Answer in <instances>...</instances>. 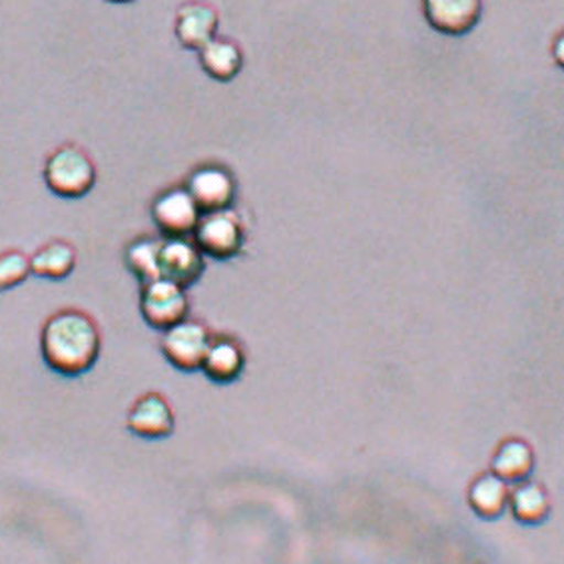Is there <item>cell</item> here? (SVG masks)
Here are the masks:
<instances>
[{
  "label": "cell",
  "mask_w": 564,
  "mask_h": 564,
  "mask_svg": "<svg viewBox=\"0 0 564 564\" xmlns=\"http://www.w3.org/2000/svg\"><path fill=\"white\" fill-rule=\"evenodd\" d=\"M192 240L204 256L212 260H231L240 256L246 246V228L240 214L231 208L202 214Z\"/></svg>",
  "instance_id": "cell-3"
},
{
  "label": "cell",
  "mask_w": 564,
  "mask_h": 564,
  "mask_svg": "<svg viewBox=\"0 0 564 564\" xmlns=\"http://www.w3.org/2000/svg\"><path fill=\"white\" fill-rule=\"evenodd\" d=\"M209 344H212V334L208 327L198 319L186 317L180 324L172 325L166 332H162L160 349L170 366L192 373L202 369Z\"/></svg>",
  "instance_id": "cell-5"
},
{
  "label": "cell",
  "mask_w": 564,
  "mask_h": 564,
  "mask_svg": "<svg viewBox=\"0 0 564 564\" xmlns=\"http://www.w3.org/2000/svg\"><path fill=\"white\" fill-rule=\"evenodd\" d=\"M102 334L95 317L76 307L54 312L41 329V356L46 367L63 377H80L96 366Z\"/></svg>",
  "instance_id": "cell-1"
},
{
  "label": "cell",
  "mask_w": 564,
  "mask_h": 564,
  "mask_svg": "<svg viewBox=\"0 0 564 564\" xmlns=\"http://www.w3.org/2000/svg\"><path fill=\"white\" fill-rule=\"evenodd\" d=\"M152 220L164 238H189L202 212L186 188H170L152 202Z\"/></svg>",
  "instance_id": "cell-6"
},
{
  "label": "cell",
  "mask_w": 564,
  "mask_h": 564,
  "mask_svg": "<svg viewBox=\"0 0 564 564\" xmlns=\"http://www.w3.org/2000/svg\"><path fill=\"white\" fill-rule=\"evenodd\" d=\"M533 469L534 451L527 441H502L492 455L491 473L507 485L527 481Z\"/></svg>",
  "instance_id": "cell-13"
},
{
  "label": "cell",
  "mask_w": 564,
  "mask_h": 564,
  "mask_svg": "<svg viewBox=\"0 0 564 564\" xmlns=\"http://www.w3.org/2000/svg\"><path fill=\"white\" fill-rule=\"evenodd\" d=\"M140 314L152 329L166 332L167 327L188 317L189 300L186 288L166 278L144 283L140 292Z\"/></svg>",
  "instance_id": "cell-4"
},
{
  "label": "cell",
  "mask_w": 564,
  "mask_h": 564,
  "mask_svg": "<svg viewBox=\"0 0 564 564\" xmlns=\"http://www.w3.org/2000/svg\"><path fill=\"white\" fill-rule=\"evenodd\" d=\"M512 517L521 524L543 523L551 512V497L543 485L533 481L517 482L509 492V507Z\"/></svg>",
  "instance_id": "cell-17"
},
{
  "label": "cell",
  "mask_w": 564,
  "mask_h": 564,
  "mask_svg": "<svg viewBox=\"0 0 564 564\" xmlns=\"http://www.w3.org/2000/svg\"><path fill=\"white\" fill-rule=\"evenodd\" d=\"M44 184L54 196L80 199L90 194L96 184V166L83 148L66 144L56 148L44 162Z\"/></svg>",
  "instance_id": "cell-2"
},
{
  "label": "cell",
  "mask_w": 564,
  "mask_h": 564,
  "mask_svg": "<svg viewBox=\"0 0 564 564\" xmlns=\"http://www.w3.org/2000/svg\"><path fill=\"white\" fill-rule=\"evenodd\" d=\"M198 54L204 73L218 83H230L243 68V53L230 39L216 36Z\"/></svg>",
  "instance_id": "cell-15"
},
{
  "label": "cell",
  "mask_w": 564,
  "mask_h": 564,
  "mask_svg": "<svg viewBox=\"0 0 564 564\" xmlns=\"http://www.w3.org/2000/svg\"><path fill=\"white\" fill-rule=\"evenodd\" d=\"M186 189L194 202L198 204L202 214L218 212V209L231 208L236 199V180L230 170L216 164L199 166L189 174Z\"/></svg>",
  "instance_id": "cell-7"
},
{
  "label": "cell",
  "mask_w": 564,
  "mask_h": 564,
  "mask_svg": "<svg viewBox=\"0 0 564 564\" xmlns=\"http://www.w3.org/2000/svg\"><path fill=\"white\" fill-rule=\"evenodd\" d=\"M220 17L218 11L206 2H186L176 14V39L188 51H202L209 41L218 36Z\"/></svg>",
  "instance_id": "cell-11"
},
{
  "label": "cell",
  "mask_w": 564,
  "mask_h": 564,
  "mask_svg": "<svg viewBox=\"0 0 564 564\" xmlns=\"http://www.w3.org/2000/svg\"><path fill=\"white\" fill-rule=\"evenodd\" d=\"M78 253L70 241L51 240L31 256V272L42 280L63 282L74 272Z\"/></svg>",
  "instance_id": "cell-14"
},
{
  "label": "cell",
  "mask_w": 564,
  "mask_h": 564,
  "mask_svg": "<svg viewBox=\"0 0 564 564\" xmlns=\"http://www.w3.org/2000/svg\"><path fill=\"white\" fill-rule=\"evenodd\" d=\"M31 258L21 250L0 253V292L19 288L31 278Z\"/></svg>",
  "instance_id": "cell-19"
},
{
  "label": "cell",
  "mask_w": 564,
  "mask_h": 564,
  "mask_svg": "<svg viewBox=\"0 0 564 564\" xmlns=\"http://www.w3.org/2000/svg\"><path fill=\"white\" fill-rule=\"evenodd\" d=\"M160 272L162 278L188 290L206 272V256L192 238H162Z\"/></svg>",
  "instance_id": "cell-8"
},
{
  "label": "cell",
  "mask_w": 564,
  "mask_h": 564,
  "mask_svg": "<svg viewBox=\"0 0 564 564\" xmlns=\"http://www.w3.org/2000/svg\"><path fill=\"white\" fill-rule=\"evenodd\" d=\"M246 369V351L236 339L231 337H212V344L208 347V354L204 357L202 371L214 383H234L240 379Z\"/></svg>",
  "instance_id": "cell-12"
},
{
  "label": "cell",
  "mask_w": 564,
  "mask_h": 564,
  "mask_svg": "<svg viewBox=\"0 0 564 564\" xmlns=\"http://www.w3.org/2000/svg\"><path fill=\"white\" fill-rule=\"evenodd\" d=\"M160 246H162V238L142 236V238L130 241L128 248H126V268L142 285L162 278V272H160Z\"/></svg>",
  "instance_id": "cell-18"
},
{
  "label": "cell",
  "mask_w": 564,
  "mask_h": 564,
  "mask_svg": "<svg viewBox=\"0 0 564 564\" xmlns=\"http://www.w3.org/2000/svg\"><path fill=\"white\" fill-rule=\"evenodd\" d=\"M563 48H564V41H563V34H558L556 36V41H554V58H556V64L561 66L563 64Z\"/></svg>",
  "instance_id": "cell-20"
},
{
  "label": "cell",
  "mask_w": 564,
  "mask_h": 564,
  "mask_svg": "<svg viewBox=\"0 0 564 564\" xmlns=\"http://www.w3.org/2000/svg\"><path fill=\"white\" fill-rule=\"evenodd\" d=\"M108 2H112V4H130L134 0H108Z\"/></svg>",
  "instance_id": "cell-21"
},
{
  "label": "cell",
  "mask_w": 564,
  "mask_h": 564,
  "mask_svg": "<svg viewBox=\"0 0 564 564\" xmlns=\"http://www.w3.org/2000/svg\"><path fill=\"white\" fill-rule=\"evenodd\" d=\"M126 427L140 440H166L176 427L174 409L160 393H147L134 401L128 411Z\"/></svg>",
  "instance_id": "cell-9"
},
{
  "label": "cell",
  "mask_w": 564,
  "mask_h": 564,
  "mask_svg": "<svg viewBox=\"0 0 564 564\" xmlns=\"http://www.w3.org/2000/svg\"><path fill=\"white\" fill-rule=\"evenodd\" d=\"M509 492L511 489L507 482L492 473H485L470 482L467 501L475 514H479L487 521H492V519H499L502 512L507 511Z\"/></svg>",
  "instance_id": "cell-16"
},
{
  "label": "cell",
  "mask_w": 564,
  "mask_h": 564,
  "mask_svg": "<svg viewBox=\"0 0 564 564\" xmlns=\"http://www.w3.org/2000/svg\"><path fill=\"white\" fill-rule=\"evenodd\" d=\"M429 26L445 36H463L473 31L482 14V0H423Z\"/></svg>",
  "instance_id": "cell-10"
}]
</instances>
